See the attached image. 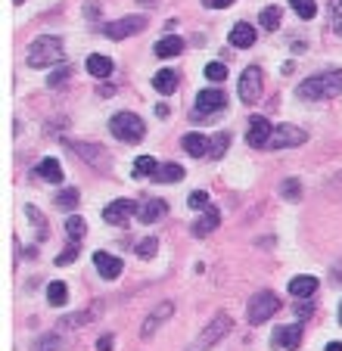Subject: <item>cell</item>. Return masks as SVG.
<instances>
[{
  "mask_svg": "<svg viewBox=\"0 0 342 351\" xmlns=\"http://www.w3.org/2000/svg\"><path fill=\"white\" fill-rule=\"evenodd\" d=\"M295 96L299 100H333V96H342V68H333V72L315 75V78L302 81L295 88Z\"/></svg>",
  "mask_w": 342,
  "mask_h": 351,
  "instance_id": "1",
  "label": "cell"
},
{
  "mask_svg": "<svg viewBox=\"0 0 342 351\" xmlns=\"http://www.w3.org/2000/svg\"><path fill=\"white\" fill-rule=\"evenodd\" d=\"M62 41L53 38V34H40L34 38L32 47H28V66L32 68H47V66H56L62 60Z\"/></svg>",
  "mask_w": 342,
  "mask_h": 351,
  "instance_id": "2",
  "label": "cell"
},
{
  "mask_svg": "<svg viewBox=\"0 0 342 351\" xmlns=\"http://www.w3.org/2000/svg\"><path fill=\"white\" fill-rule=\"evenodd\" d=\"M109 131H112V137L121 143H141L143 134H147V125H143V118L134 112H115L112 118H109Z\"/></svg>",
  "mask_w": 342,
  "mask_h": 351,
  "instance_id": "3",
  "label": "cell"
},
{
  "mask_svg": "<svg viewBox=\"0 0 342 351\" xmlns=\"http://www.w3.org/2000/svg\"><path fill=\"white\" fill-rule=\"evenodd\" d=\"M280 298L274 296V292H258V296H252V302H249V311H246V317H249V324L252 326H258V324H265V320H271L280 311Z\"/></svg>",
  "mask_w": 342,
  "mask_h": 351,
  "instance_id": "4",
  "label": "cell"
},
{
  "mask_svg": "<svg viewBox=\"0 0 342 351\" xmlns=\"http://www.w3.org/2000/svg\"><path fill=\"white\" fill-rule=\"evenodd\" d=\"M143 28H147V16H125V19L106 22L100 31L106 34V38H112V41H125L131 34H141Z\"/></svg>",
  "mask_w": 342,
  "mask_h": 351,
  "instance_id": "5",
  "label": "cell"
},
{
  "mask_svg": "<svg viewBox=\"0 0 342 351\" xmlns=\"http://www.w3.org/2000/svg\"><path fill=\"white\" fill-rule=\"evenodd\" d=\"M236 94H240V100L246 103V106L258 103V96H262V68H258V66H249L246 72H243V78H240V88H236Z\"/></svg>",
  "mask_w": 342,
  "mask_h": 351,
  "instance_id": "6",
  "label": "cell"
},
{
  "mask_svg": "<svg viewBox=\"0 0 342 351\" xmlns=\"http://www.w3.org/2000/svg\"><path fill=\"white\" fill-rule=\"evenodd\" d=\"M305 140H308V134H305L302 128H295V125H277L271 140H268V146L271 149H289V146H302Z\"/></svg>",
  "mask_w": 342,
  "mask_h": 351,
  "instance_id": "7",
  "label": "cell"
},
{
  "mask_svg": "<svg viewBox=\"0 0 342 351\" xmlns=\"http://www.w3.org/2000/svg\"><path fill=\"white\" fill-rule=\"evenodd\" d=\"M228 106V94L224 90H199L196 94V109H193V115L199 118V115H215V112H221V109Z\"/></svg>",
  "mask_w": 342,
  "mask_h": 351,
  "instance_id": "8",
  "label": "cell"
},
{
  "mask_svg": "<svg viewBox=\"0 0 342 351\" xmlns=\"http://www.w3.org/2000/svg\"><path fill=\"white\" fill-rule=\"evenodd\" d=\"M302 336H305V326L302 324H286V326H277L271 342L274 348H283V351H295L302 345Z\"/></svg>",
  "mask_w": 342,
  "mask_h": 351,
  "instance_id": "9",
  "label": "cell"
},
{
  "mask_svg": "<svg viewBox=\"0 0 342 351\" xmlns=\"http://www.w3.org/2000/svg\"><path fill=\"white\" fill-rule=\"evenodd\" d=\"M131 215H137V203H131V199H115L103 209V221L112 224V227H125Z\"/></svg>",
  "mask_w": 342,
  "mask_h": 351,
  "instance_id": "10",
  "label": "cell"
},
{
  "mask_svg": "<svg viewBox=\"0 0 342 351\" xmlns=\"http://www.w3.org/2000/svg\"><path fill=\"white\" fill-rule=\"evenodd\" d=\"M271 134H274V125H271L268 118H262V115H252V118H249V134H246V143H249L252 149L268 146Z\"/></svg>",
  "mask_w": 342,
  "mask_h": 351,
  "instance_id": "11",
  "label": "cell"
},
{
  "mask_svg": "<svg viewBox=\"0 0 342 351\" xmlns=\"http://www.w3.org/2000/svg\"><path fill=\"white\" fill-rule=\"evenodd\" d=\"M230 326H234V320L228 317V314H218L212 324L202 330V336H199V348H212V345H218L224 336L230 333Z\"/></svg>",
  "mask_w": 342,
  "mask_h": 351,
  "instance_id": "12",
  "label": "cell"
},
{
  "mask_svg": "<svg viewBox=\"0 0 342 351\" xmlns=\"http://www.w3.org/2000/svg\"><path fill=\"white\" fill-rule=\"evenodd\" d=\"M171 314H175V302H162L159 308H156L153 314H149V317L143 320V326H141V336H143V339H153V336H156V330H159V326L165 324V320L171 317Z\"/></svg>",
  "mask_w": 342,
  "mask_h": 351,
  "instance_id": "13",
  "label": "cell"
},
{
  "mask_svg": "<svg viewBox=\"0 0 342 351\" xmlns=\"http://www.w3.org/2000/svg\"><path fill=\"white\" fill-rule=\"evenodd\" d=\"M94 268L100 270V277H106V280H115L121 274V258H115V255H109V252H94Z\"/></svg>",
  "mask_w": 342,
  "mask_h": 351,
  "instance_id": "14",
  "label": "cell"
},
{
  "mask_svg": "<svg viewBox=\"0 0 342 351\" xmlns=\"http://www.w3.org/2000/svg\"><path fill=\"white\" fill-rule=\"evenodd\" d=\"M34 177H40V181H47V183H60V181H62V165H60V159H53V155L40 159L38 168H34Z\"/></svg>",
  "mask_w": 342,
  "mask_h": 351,
  "instance_id": "15",
  "label": "cell"
},
{
  "mask_svg": "<svg viewBox=\"0 0 342 351\" xmlns=\"http://www.w3.org/2000/svg\"><path fill=\"white\" fill-rule=\"evenodd\" d=\"M165 211H168V205L162 203V199H147V203L137 205V221L153 224V221H159V218L165 215Z\"/></svg>",
  "mask_w": 342,
  "mask_h": 351,
  "instance_id": "16",
  "label": "cell"
},
{
  "mask_svg": "<svg viewBox=\"0 0 342 351\" xmlns=\"http://www.w3.org/2000/svg\"><path fill=\"white\" fill-rule=\"evenodd\" d=\"M153 53H156V56H162V60H171V56H181V53H184V38H178V34H168V38H162V41H156Z\"/></svg>",
  "mask_w": 342,
  "mask_h": 351,
  "instance_id": "17",
  "label": "cell"
},
{
  "mask_svg": "<svg viewBox=\"0 0 342 351\" xmlns=\"http://www.w3.org/2000/svg\"><path fill=\"white\" fill-rule=\"evenodd\" d=\"M230 44L240 50H249L255 44V28L249 25V22H240V25L230 28Z\"/></svg>",
  "mask_w": 342,
  "mask_h": 351,
  "instance_id": "18",
  "label": "cell"
},
{
  "mask_svg": "<svg viewBox=\"0 0 342 351\" xmlns=\"http://www.w3.org/2000/svg\"><path fill=\"white\" fill-rule=\"evenodd\" d=\"M69 146L75 149V153L81 155V159H88V162H94L97 168H106V155H100L103 149L94 146V143H69Z\"/></svg>",
  "mask_w": 342,
  "mask_h": 351,
  "instance_id": "19",
  "label": "cell"
},
{
  "mask_svg": "<svg viewBox=\"0 0 342 351\" xmlns=\"http://www.w3.org/2000/svg\"><path fill=\"white\" fill-rule=\"evenodd\" d=\"M315 292H317V280L315 277H293V280H289V296L311 298Z\"/></svg>",
  "mask_w": 342,
  "mask_h": 351,
  "instance_id": "20",
  "label": "cell"
},
{
  "mask_svg": "<svg viewBox=\"0 0 342 351\" xmlns=\"http://www.w3.org/2000/svg\"><path fill=\"white\" fill-rule=\"evenodd\" d=\"M112 60L109 56H103V53H90L88 56V72L94 75V78H109L112 75Z\"/></svg>",
  "mask_w": 342,
  "mask_h": 351,
  "instance_id": "21",
  "label": "cell"
},
{
  "mask_svg": "<svg viewBox=\"0 0 342 351\" xmlns=\"http://www.w3.org/2000/svg\"><path fill=\"white\" fill-rule=\"evenodd\" d=\"M153 84H156V90H159V94H175L181 81H178V72H171V68H162V72H156Z\"/></svg>",
  "mask_w": 342,
  "mask_h": 351,
  "instance_id": "22",
  "label": "cell"
},
{
  "mask_svg": "<svg viewBox=\"0 0 342 351\" xmlns=\"http://www.w3.org/2000/svg\"><path fill=\"white\" fill-rule=\"evenodd\" d=\"M218 221H221V218H218V211L215 209H208L206 215L199 218V221L193 224V237H208V233H215V227H218Z\"/></svg>",
  "mask_w": 342,
  "mask_h": 351,
  "instance_id": "23",
  "label": "cell"
},
{
  "mask_svg": "<svg viewBox=\"0 0 342 351\" xmlns=\"http://www.w3.org/2000/svg\"><path fill=\"white\" fill-rule=\"evenodd\" d=\"M184 149H187L193 159H202V155H208V137L206 134H187L184 137Z\"/></svg>",
  "mask_w": 342,
  "mask_h": 351,
  "instance_id": "24",
  "label": "cell"
},
{
  "mask_svg": "<svg viewBox=\"0 0 342 351\" xmlns=\"http://www.w3.org/2000/svg\"><path fill=\"white\" fill-rule=\"evenodd\" d=\"M280 19H283V10L277 7H265L262 13H258V25L262 28H268V31H277V28H280Z\"/></svg>",
  "mask_w": 342,
  "mask_h": 351,
  "instance_id": "25",
  "label": "cell"
},
{
  "mask_svg": "<svg viewBox=\"0 0 342 351\" xmlns=\"http://www.w3.org/2000/svg\"><path fill=\"white\" fill-rule=\"evenodd\" d=\"M181 177H184V168H181V165L168 162V165H159V171H156L153 181H159V183H178Z\"/></svg>",
  "mask_w": 342,
  "mask_h": 351,
  "instance_id": "26",
  "label": "cell"
},
{
  "mask_svg": "<svg viewBox=\"0 0 342 351\" xmlns=\"http://www.w3.org/2000/svg\"><path fill=\"white\" fill-rule=\"evenodd\" d=\"M156 171H159V162H156L153 155H141L134 162V168H131V174L134 177H156Z\"/></svg>",
  "mask_w": 342,
  "mask_h": 351,
  "instance_id": "27",
  "label": "cell"
},
{
  "mask_svg": "<svg viewBox=\"0 0 342 351\" xmlns=\"http://www.w3.org/2000/svg\"><path fill=\"white\" fill-rule=\"evenodd\" d=\"M47 302L53 304V308H60V304L69 302V286L62 283V280H53V283L47 286Z\"/></svg>",
  "mask_w": 342,
  "mask_h": 351,
  "instance_id": "28",
  "label": "cell"
},
{
  "mask_svg": "<svg viewBox=\"0 0 342 351\" xmlns=\"http://www.w3.org/2000/svg\"><path fill=\"white\" fill-rule=\"evenodd\" d=\"M66 233H69V239H72V243H81V239H84V233H88L84 218H78V215L69 218V221H66Z\"/></svg>",
  "mask_w": 342,
  "mask_h": 351,
  "instance_id": "29",
  "label": "cell"
},
{
  "mask_svg": "<svg viewBox=\"0 0 342 351\" xmlns=\"http://www.w3.org/2000/svg\"><path fill=\"white\" fill-rule=\"evenodd\" d=\"M228 146H230V134L221 131V134H215L208 140V155H212V159H221V155L228 153Z\"/></svg>",
  "mask_w": 342,
  "mask_h": 351,
  "instance_id": "30",
  "label": "cell"
},
{
  "mask_svg": "<svg viewBox=\"0 0 342 351\" xmlns=\"http://www.w3.org/2000/svg\"><path fill=\"white\" fill-rule=\"evenodd\" d=\"M280 193L289 203H299V199H302V183H299V177H286V181L280 183Z\"/></svg>",
  "mask_w": 342,
  "mask_h": 351,
  "instance_id": "31",
  "label": "cell"
},
{
  "mask_svg": "<svg viewBox=\"0 0 342 351\" xmlns=\"http://www.w3.org/2000/svg\"><path fill=\"white\" fill-rule=\"evenodd\" d=\"M289 7L295 10V16H299V19H315V16H317V3H315V0H289Z\"/></svg>",
  "mask_w": 342,
  "mask_h": 351,
  "instance_id": "32",
  "label": "cell"
},
{
  "mask_svg": "<svg viewBox=\"0 0 342 351\" xmlns=\"http://www.w3.org/2000/svg\"><path fill=\"white\" fill-rule=\"evenodd\" d=\"M78 190L75 187H69V190H62L60 196H56V205H60V209H66V211H75L78 209Z\"/></svg>",
  "mask_w": 342,
  "mask_h": 351,
  "instance_id": "33",
  "label": "cell"
},
{
  "mask_svg": "<svg viewBox=\"0 0 342 351\" xmlns=\"http://www.w3.org/2000/svg\"><path fill=\"white\" fill-rule=\"evenodd\" d=\"M190 209L208 211V209H212V196H208L206 190H193V193H190Z\"/></svg>",
  "mask_w": 342,
  "mask_h": 351,
  "instance_id": "34",
  "label": "cell"
},
{
  "mask_svg": "<svg viewBox=\"0 0 342 351\" xmlns=\"http://www.w3.org/2000/svg\"><path fill=\"white\" fill-rule=\"evenodd\" d=\"M38 351H62V339L56 336V333H47V336H40L38 345H34Z\"/></svg>",
  "mask_w": 342,
  "mask_h": 351,
  "instance_id": "35",
  "label": "cell"
},
{
  "mask_svg": "<svg viewBox=\"0 0 342 351\" xmlns=\"http://www.w3.org/2000/svg\"><path fill=\"white\" fill-rule=\"evenodd\" d=\"M206 78H208V81H215V84H221L224 78H228V66H224V62H208V66H206Z\"/></svg>",
  "mask_w": 342,
  "mask_h": 351,
  "instance_id": "36",
  "label": "cell"
},
{
  "mask_svg": "<svg viewBox=\"0 0 342 351\" xmlns=\"http://www.w3.org/2000/svg\"><path fill=\"white\" fill-rule=\"evenodd\" d=\"M156 252H159V239H156V237H147L141 246H137V255H141L143 261H149V258H153Z\"/></svg>",
  "mask_w": 342,
  "mask_h": 351,
  "instance_id": "37",
  "label": "cell"
},
{
  "mask_svg": "<svg viewBox=\"0 0 342 351\" xmlns=\"http://www.w3.org/2000/svg\"><path fill=\"white\" fill-rule=\"evenodd\" d=\"M94 320V311H81V314H72V317L62 320V326H84Z\"/></svg>",
  "mask_w": 342,
  "mask_h": 351,
  "instance_id": "38",
  "label": "cell"
},
{
  "mask_svg": "<svg viewBox=\"0 0 342 351\" xmlns=\"http://www.w3.org/2000/svg\"><path fill=\"white\" fill-rule=\"evenodd\" d=\"M75 258H78V243H69L62 249V255H56V264H72Z\"/></svg>",
  "mask_w": 342,
  "mask_h": 351,
  "instance_id": "39",
  "label": "cell"
},
{
  "mask_svg": "<svg viewBox=\"0 0 342 351\" xmlns=\"http://www.w3.org/2000/svg\"><path fill=\"white\" fill-rule=\"evenodd\" d=\"M66 78H69V68L66 66L56 68V72L47 78V88H60V84H66Z\"/></svg>",
  "mask_w": 342,
  "mask_h": 351,
  "instance_id": "40",
  "label": "cell"
},
{
  "mask_svg": "<svg viewBox=\"0 0 342 351\" xmlns=\"http://www.w3.org/2000/svg\"><path fill=\"white\" fill-rule=\"evenodd\" d=\"M311 311H315V304H311L308 298H302V302L295 304V314H299V317H311Z\"/></svg>",
  "mask_w": 342,
  "mask_h": 351,
  "instance_id": "41",
  "label": "cell"
},
{
  "mask_svg": "<svg viewBox=\"0 0 342 351\" xmlns=\"http://www.w3.org/2000/svg\"><path fill=\"white\" fill-rule=\"evenodd\" d=\"M206 7H212V10H228V7H234L236 0H202Z\"/></svg>",
  "mask_w": 342,
  "mask_h": 351,
  "instance_id": "42",
  "label": "cell"
},
{
  "mask_svg": "<svg viewBox=\"0 0 342 351\" xmlns=\"http://www.w3.org/2000/svg\"><path fill=\"white\" fill-rule=\"evenodd\" d=\"M112 345H115L112 336H100V339H97V351H112Z\"/></svg>",
  "mask_w": 342,
  "mask_h": 351,
  "instance_id": "43",
  "label": "cell"
},
{
  "mask_svg": "<svg viewBox=\"0 0 342 351\" xmlns=\"http://www.w3.org/2000/svg\"><path fill=\"white\" fill-rule=\"evenodd\" d=\"M330 16H333V19L342 16V0H330Z\"/></svg>",
  "mask_w": 342,
  "mask_h": 351,
  "instance_id": "44",
  "label": "cell"
},
{
  "mask_svg": "<svg viewBox=\"0 0 342 351\" xmlns=\"http://www.w3.org/2000/svg\"><path fill=\"white\" fill-rule=\"evenodd\" d=\"M84 16H88V19H97V16H100V7H97V3H88V7H84Z\"/></svg>",
  "mask_w": 342,
  "mask_h": 351,
  "instance_id": "45",
  "label": "cell"
},
{
  "mask_svg": "<svg viewBox=\"0 0 342 351\" xmlns=\"http://www.w3.org/2000/svg\"><path fill=\"white\" fill-rule=\"evenodd\" d=\"M323 351H342V342H330V345H327V348H323Z\"/></svg>",
  "mask_w": 342,
  "mask_h": 351,
  "instance_id": "46",
  "label": "cell"
},
{
  "mask_svg": "<svg viewBox=\"0 0 342 351\" xmlns=\"http://www.w3.org/2000/svg\"><path fill=\"white\" fill-rule=\"evenodd\" d=\"M339 326H342V304H339Z\"/></svg>",
  "mask_w": 342,
  "mask_h": 351,
  "instance_id": "47",
  "label": "cell"
}]
</instances>
